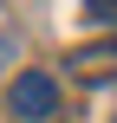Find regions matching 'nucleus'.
Returning a JSON list of instances; mask_svg holds the SVG:
<instances>
[{
	"instance_id": "1",
	"label": "nucleus",
	"mask_w": 117,
	"mask_h": 123,
	"mask_svg": "<svg viewBox=\"0 0 117 123\" xmlns=\"http://www.w3.org/2000/svg\"><path fill=\"white\" fill-rule=\"evenodd\" d=\"M7 104H13V117H20V123H46L52 110H59V78H52V71H20Z\"/></svg>"
},
{
	"instance_id": "2",
	"label": "nucleus",
	"mask_w": 117,
	"mask_h": 123,
	"mask_svg": "<svg viewBox=\"0 0 117 123\" xmlns=\"http://www.w3.org/2000/svg\"><path fill=\"white\" fill-rule=\"evenodd\" d=\"M72 71H78V78H111V71H117V39H111V45H85V52H72Z\"/></svg>"
},
{
	"instance_id": "3",
	"label": "nucleus",
	"mask_w": 117,
	"mask_h": 123,
	"mask_svg": "<svg viewBox=\"0 0 117 123\" xmlns=\"http://www.w3.org/2000/svg\"><path fill=\"white\" fill-rule=\"evenodd\" d=\"M85 19L91 26H117V0H85Z\"/></svg>"
}]
</instances>
